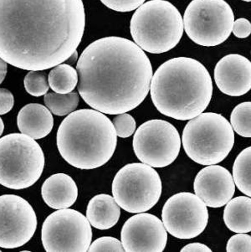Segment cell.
<instances>
[{"instance_id": "1f68e13d", "label": "cell", "mask_w": 251, "mask_h": 252, "mask_svg": "<svg viewBox=\"0 0 251 252\" xmlns=\"http://www.w3.org/2000/svg\"><path fill=\"white\" fill-rule=\"evenodd\" d=\"M211 249L207 247L204 244L198 243H190L187 245L186 247H184L181 250V252H211Z\"/></svg>"}, {"instance_id": "30bf717a", "label": "cell", "mask_w": 251, "mask_h": 252, "mask_svg": "<svg viewBox=\"0 0 251 252\" xmlns=\"http://www.w3.org/2000/svg\"><path fill=\"white\" fill-rule=\"evenodd\" d=\"M45 252H88L92 241V225L87 216L65 208L45 219L41 230Z\"/></svg>"}, {"instance_id": "83f0119b", "label": "cell", "mask_w": 251, "mask_h": 252, "mask_svg": "<svg viewBox=\"0 0 251 252\" xmlns=\"http://www.w3.org/2000/svg\"><path fill=\"white\" fill-rule=\"evenodd\" d=\"M227 252H251V236L246 233H237L229 239L227 247Z\"/></svg>"}, {"instance_id": "4dcf8cb0", "label": "cell", "mask_w": 251, "mask_h": 252, "mask_svg": "<svg viewBox=\"0 0 251 252\" xmlns=\"http://www.w3.org/2000/svg\"><path fill=\"white\" fill-rule=\"evenodd\" d=\"M14 98L11 92L0 88V115H4L14 107Z\"/></svg>"}, {"instance_id": "5b68a950", "label": "cell", "mask_w": 251, "mask_h": 252, "mask_svg": "<svg viewBox=\"0 0 251 252\" xmlns=\"http://www.w3.org/2000/svg\"><path fill=\"white\" fill-rule=\"evenodd\" d=\"M184 20L173 3L150 0L137 8L130 24L131 36L142 50L152 54L171 51L184 34Z\"/></svg>"}, {"instance_id": "8d00e7d4", "label": "cell", "mask_w": 251, "mask_h": 252, "mask_svg": "<svg viewBox=\"0 0 251 252\" xmlns=\"http://www.w3.org/2000/svg\"><path fill=\"white\" fill-rule=\"evenodd\" d=\"M0 252H1V250H0Z\"/></svg>"}, {"instance_id": "8fae6325", "label": "cell", "mask_w": 251, "mask_h": 252, "mask_svg": "<svg viewBox=\"0 0 251 252\" xmlns=\"http://www.w3.org/2000/svg\"><path fill=\"white\" fill-rule=\"evenodd\" d=\"M181 137L167 121L150 120L142 124L134 134V153L141 162L153 168H165L179 156Z\"/></svg>"}, {"instance_id": "484cf974", "label": "cell", "mask_w": 251, "mask_h": 252, "mask_svg": "<svg viewBox=\"0 0 251 252\" xmlns=\"http://www.w3.org/2000/svg\"><path fill=\"white\" fill-rule=\"evenodd\" d=\"M112 124L117 136L123 138L131 137L136 130V121L132 116L126 112L116 116Z\"/></svg>"}, {"instance_id": "9c48e42d", "label": "cell", "mask_w": 251, "mask_h": 252, "mask_svg": "<svg viewBox=\"0 0 251 252\" xmlns=\"http://www.w3.org/2000/svg\"><path fill=\"white\" fill-rule=\"evenodd\" d=\"M184 30L197 45L214 47L229 38L234 15L224 0H192L184 15Z\"/></svg>"}, {"instance_id": "836d02e7", "label": "cell", "mask_w": 251, "mask_h": 252, "mask_svg": "<svg viewBox=\"0 0 251 252\" xmlns=\"http://www.w3.org/2000/svg\"><path fill=\"white\" fill-rule=\"evenodd\" d=\"M77 59V51H75V53L73 54L72 56H70L69 59L67 60V62L70 63V64H74L75 61H78Z\"/></svg>"}, {"instance_id": "3957f363", "label": "cell", "mask_w": 251, "mask_h": 252, "mask_svg": "<svg viewBox=\"0 0 251 252\" xmlns=\"http://www.w3.org/2000/svg\"><path fill=\"white\" fill-rule=\"evenodd\" d=\"M150 93L160 113L176 120H191L209 106L212 78L197 60L177 57L157 68L151 81Z\"/></svg>"}, {"instance_id": "f546056e", "label": "cell", "mask_w": 251, "mask_h": 252, "mask_svg": "<svg viewBox=\"0 0 251 252\" xmlns=\"http://www.w3.org/2000/svg\"><path fill=\"white\" fill-rule=\"evenodd\" d=\"M233 34L240 39H245L251 34V23L245 18L234 20L233 26Z\"/></svg>"}, {"instance_id": "52a82bcc", "label": "cell", "mask_w": 251, "mask_h": 252, "mask_svg": "<svg viewBox=\"0 0 251 252\" xmlns=\"http://www.w3.org/2000/svg\"><path fill=\"white\" fill-rule=\"evenodd\" d=\"M45 155L32 137L11 133L0 138V185L11 189L30 188L39 180Z\"/></svg>"}, {"instance_id": "e575fe53", "label": "cell", "mask_w": 251, "mask_h": 252, "mask_svg": "<svg viewBox=\"0 0 251 252\" xmlns=\"http://www.w3.org/2000/svg\"><path fill=\"white\" fill-rule=\"evenodd\" d=\"M3 129H4V124H3L2 118H0V137H1V135L3 134Z\"/></svg>"}, {"instance_id": "6da1fadb", "label": "cell", "mask_w": 251, "mask_h": 252, "mask_svg": "<svg viewBox=\"0 0 251 252\" xmlns=\"http://www.w3.org/2000/svg\"><path fill=\"white\" fill-rule=\"evenodd\" d=\"M86 27L82 0H0V57L44 70L72 56Z\"/></svg>"}, {"instance_id": "ac0fdd59", "label": "cell", "mask_w": 251, "mask_h": 252, "mask_svg": "<svg viewBox=\"0 0 251 252\" xmlns=\"http://www.w3.org/2000/svg\"><path fill=\"white\" fill-rule=\"evenodd\" d=\"M17 125L23 134L34 140L41 139L50 134L53 129L52 112L41 104H28L19 112Z\"/></svg>"}, {"instance_id": "2e32d148", "label": "cell", "mask_w": 251, "mask_h": 252, "mask_svg": "<svg viewBox=\"0 0 251 252\" xmlns=\"http://www.w3.org/2000/svg\"><path fill=\"white\" fill-rule=\"evenodd\" d=\"M215 81L225 95H245L251 90V62L239 54L224 56L215 66Z\"/></svg>"}, {"instance_id": "d6a6232c", "label": "cell", "mask_w": 251, "mask_h": 252, "mask_svg": "<svg viewBox=\"0 0 251 252\" xmlns=\"http://www.w3.org/2000/svg\"><path fill=\"white\" fill-rule=\"evenodd\" d=\"M7 62L0 57V84L3 82L7 74Z\"/></svg>"}, {"instance_id": "4316f807", "label": "cell", "mask_w": 251, "mask_h": 252, "mask_svg": "<svg viewBox=\"0 0 251 252\" xmlns=\"http://www.w3.org/2000/svg\"><path fill=\"white\" fill-rule=\"evenodd\" d=\"M88 252H123L122 241L112 236H104L93 241L91 244Z\"/></svg>"}, {"instance_id": "7402d4cb", "label": "cell", "mask_w": 251, "mask_h": 252, "mask_svg": "<svg viewBox=\"0 0 251 252\" xmlns=\"http://www.w3.org/2000/svg\"><path fill=\"white\" fill-rule=\"evenodd\" d=\"M233 179L239 190L251 198V146L244 149L234 161Z\"/></svg>"}, {"instance_id": "e0dca14e", "label": "cell", "mask_w": 251, "mask_h": 252, "mask_svg": "<svg viewBox=\"0 0 251 252\" xmlns=\"http://www.w3.org/2000/svg\"><path fill=\"white\" fill-rule=\"evenodd\" d=\"M41 194L49 207L62 210L75 204L78 197V188L71 177L65 174H56L44 182Z\"/></svg>"}, {"instance_id": "ffe728a7", "label": "cell", "mask_w": 251, "mask_h": 252, "mask_svg": "<svg viewBox=\"0 0 251 252\" xmlns=\"http://www.w3.org/2000/svg\"><path fill=\"white\" fill-rule=\"evenodd\" d=\"M223 221L233 232H251V198L239 196L230 199L223 210Z\"/></svg>"}, {"instance_id": "cb8c5ba5", "label": "cell", "mask_w": 251, "mask_h": 252, "mask_svg": "<svg viewBox=\"0 0 251 252\" xmlns=\"http://www.w3.org/2000/svg\"><path fill=\"white\" fill-rule=\"evenodd\" d=\"M234 131L241 137H251V101H246L234 107L230 115Z\"/></svg>"}, {"instance_id": "603a6c76", "label": "cell", "mask_w": 251, "mask_h": 252, "mask_svg": "<svg viewBox=\"0 0 251 252\" xmlns=\"http://www.w3.org/2000/svg\"><path fill=\"white\" fill-rule=\"evenodd\" d=\"M44 101L50 112L55 115L62 117L75 112L78 107L80 98L78 93L75 92L67 94L50 93L45 94Z\"/></svg>"}, {"instance_id": "4fadbf2b", "label": "cell", "mask_w": 251, "mask_h": 252, "mask_svg": "<svg viewBox=\"0 0 251 252\" xmlns=\"http://www.w3.org/2000/svg\"><path fill=\"white\" fill-rule=\"evenodd\" d=\"M36 228V215L27 200L14 194L0 196L1 248L23 247L31 241Z\"/></svg>"}, {"instance_id": "f1b7e54d", "label": "cell", "mask_w": 251, "mask_h": 252, "mask_svg": "<svg viewBox=\"0 0 251 252\" xmlns=\"http://www.w3.org/2000/svg\"><path fill=\"white\" fill-rule=\"evenodd\" d=\"M104 5L117 12H131L139 8L146 0H100Z\"/></svg>"}, {"instance_id": "d6986e66", "label": "cell", "mask_w": 251, "mask_h": 252, "mask_svg": "<svg viewBox=\"0 0 251 252\" xmlns=\"http://www.w3.org/2000/svg\"><path fill=\"white\" fill-rule=\"evenodd\" d=\"M120 216V206L109 194H97L87 205V220L91 225L98 230L111 229L118 222Z\"/></svg>"}, {"instance_id": "7c38bea8", "label": "cell", "mask_w": 251, "mask_h": 252, "mask_svg": "<svg viewBox=\"0 0 251 252\" xmlns=\"http://www.w3.org/2000/svg\"><path fill=\"white\" fill-rule=\"evenodd\" d=\"M162 221L167 232L176 238H195L207 227L209 211L204 202L196 194L176 193L163 205Z\"/></svg>"}, {"instance_id": "d590c367", "label": "cell", "mask_w": 251, "mask_h": 252, "mask_svg": "<svg viewBox=\"0 0 251 252\" xmlns=\"http://www.w3.org/2000/svg\"><path fill=\"white\" fill-rule=\"evenodd\" d=\"M242 1H245V2H251V0H242Z\"/></svg>"}, {"instance_id": "277c9868", "label": "cell", "mask_w": 251, "mask_h": 252, "mask_svg": "<svg viewBox=\"0 0 251 252\" xmlns=\"http://www.w3.org/2000/svg\"><path fill=\"white\" fill-rule=\"evenodd\" d=\"M62 157L80 169L106 164L117 148V135L112 121L95 109L71 112L59 126L56 137Z\"/></svg>"}, {"instance_id": "8992f818", "label": "cell", "mask_w": 251, "mask_h": 252, "mask_svg": "<svg viewBox=\"0 0 251 252\" xmlns=\"http://www.w3.org/2000/svg\"><path fill=\"white\" fill-rule=\"evenodd\" d=\"M182 143L192 161L201 165L217 164L225 159L234 147V129L221 114L201 113L186 124Z\"/></svg>"}, {"instance_id": "7a4b0ae2", "label": "cell", "mask_w": 251, "mask_h": 252, "mask_svg": "<svg viewBox=\"0 0 251 252\" xmlns=\"http://www.w3.org/2000/svg\"><path fill=\"white\" fill-rule=\"evenodd\" d=\"M78 91L92 109L118 115L130 112L150 92L153 67L136 43L105 37L90 44L76 64Z\"/></svg>"}, {"instance_id": "d4e9b609", "label": "cell", "mask_w": 251, "mask_h": 252, "mask_svg": "<svg viewBox=\"0 0 251 252\" xmlns=\"http://www.w3.org/2000/svg\"><path fill=\"white\" fill-rule=\"evenodd\" d=\"M24 85L26 92L33 96L45 95L50 89L47 77L41 70H30L25 76Z\"/></svg>"}, {"instance_id": "5bb4252c", "label": "cell", "mask_w": 251, "mask_h": 252, "mask_svg": "<svg viewBox=\"0 0 251 252\" xmlns=\"http://www.w3.org/2000/svg\"><path fill=\"white\" fill-rule=\"evenodd\" d=\"M121 239L126 252H162L167 245V233L162 220L143 212L125 222Z\"/></svg>"}, {"instance_id": "ba28073f", "label": "cell", "mask_w": 251, "mask_h": 252, "mask_svg": "<svg viewBox=\"0 0 251 252\" xmlns=\"http://www.w3.org/2000/svg\"><path fill=\"white\" fill-rule=\"evenodd\" d=\"M112 191L120 208L129 213H143L158 202L162 194V181L153 167L143 162H134L117 172Z\"/></svg>"}, {"instance_id": "9a60e30c", "label": "cell", "mask_w": 251, "mask_h": 252, "mask_svg": "<svg viewBox=\"0 0 251 252\" xmlns=\"http://www.w3.org/2000/svg\"><path fill=\"white\" fill-rule=\"evenodd\" d=\"M197 196L210 208H220L230 200L235 192L232 174L222 166L209 165L199 171L193 184Z\"/></svg>"}, {"instance_id": "44dd1931", "label": "cell", "mask_w": 251, "mask_h": 252, "mask_svg": "<svg viewBox=\"0 0 251 252\" xmlns=\"http://www.w3.org/2000/svg\"><path fill=\"white\" fill-rule=\"evenodd\" d=\"M78 81L77 70L69 64L56 65L48 76L50 88L55 93L61 94L72 93L78 84Z\"/></svg>"}]
</instances>
